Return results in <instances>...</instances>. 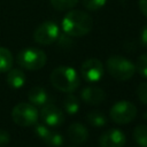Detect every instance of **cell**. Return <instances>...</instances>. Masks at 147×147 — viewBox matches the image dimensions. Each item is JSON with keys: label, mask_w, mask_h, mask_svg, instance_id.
<instances>
[{"label": "cell", "mask_w": 147, "mask_h": 147, "mask_svg": "<svg viewBox=\"0 0 147 147\" xmlns=\"http://www.w3.org/2000/svg\"><path fill=\"white\" fill-rule=\"evenodd\" d=\"M63 32L69 37H83L91 32L93 28V18L84 10H69L61 23Z\"/></svg>", "instance_id": "6da1fadb"}, {"label": "cell", "mask_w": 147, "mask_h": 147, "mask_svg": "<svg viewBox=\"0 0 147 147\" xmlns=\"http://www.w3.org/2000/svg\"><path fill=\"white\" fill-rule=\"evenodd\" d=\"M49 80L56 90L65 93L74 92L78 88L80 84V79L77 71L74 68L67 65L55 68L49 76Z\"/></svg>", "instance_id": "7a4b0ae2"}, {"label": "cell", "mask_w": 147, "mask_h": 147, "mask_svg": "<svg viewBox=\"0 0 147 147\" xmlns=\"http://www.w3.org/2000/svg\"><path fill=\"white\" fill-rule=\"evenodd\" d=\"M108 74L116 80L123 82L130 79L136 72V64L122 55H111L106 62Z\"/></svg>", "instance_id": "3957f363"}, {"label": "cell", "mask_w": 147, "mask_h": 147, "mask_svg": "<svg viewBox=\"0 0 147 147\" xmlns=\"http://www.w3.org/2000/svg\"><path fill=\"white\" fill-rule=\"evenodd\" d=\"M16 61L20 67L26 70H39L41 69L47 61L46 53L40 48L26 47L18 52Z\"/></svg>", "instance_id": "277c9868"}, {"label": "cell", "mask_w": 147, "mask_h": 147, "mask_svg": "<svg viewBox=\"0 0 147 147\" xmlns=\"http://www.w3.org/2000/svg\"><path fill=\"white\" fill-rule=\"evenodd\" d=\"M39 111L30 102H20L11 110V118L20 126H31L37 123Z\"/></svg>", "instance_id": "5b68a950"}, {"label": "cell", "mask_w": 147, "mask_h": 147, "mask_svg": "<svg viewBox=\"0 0 147 147\" xmlns=\"http://www.w3.org/2000/svg\"><path fill=\"white\" fill-rule=\"evenodd\" d=\"M109 116L116 124H127L136 118L137 107L127 100H121L111 106Z\"/></svg>", "instance_id": "8992f818"}, {"label": "cell", "mask_w": 147, "mask_h": 147, "mask_svg": "<svg viewBox=\"0 0 147 147\" xmlns=\"http://www.w3.org/2000/svg\"><path fill=\"white\" fill-rule=\"evenodd\" d=\"M60 28L53 21H45L39 24L33 32V40L39 45H51L60 37Z\"/></svg>", "instance_id": "52a82bcc"}, {"label": "cell", "mask_w": 147, "mask_h": 147, "mask_svg": "<svg viewBox=\"0 0 147 147\" xmlns=\"http://www.w3.org/2000/svg\"><path fill=\"white\" fill-rule=\"evenodd\" d=\"M103 74H105V65L99 59L95 57L87 59L80 65V75L88 83L99 82L103 77Z\"/></svg>", "instance_id": "ba28073f"}, {"label": "cell", "mask_w": 147, "mask_h": 147, "mask_svg": "<svg viewBox=\"0 0 147 147\" xmlns=\"http://www.w3.org/2000/svg\"><path fill=\"white\" fill-rule=\"evenodd\" d=\"M40 116L42 122L49 127L60 126L64 122V114L59 107L52 103H46L40 110Z\"/></svg>", "instance_id": "9c48e42d"}, {"label": "cell", "mask_w": 147, "mask_h": 147, "mask_svg": "<svg viewBox=\"0 0 147 147\" xmlns=\"http://www.w3.org/2000/svg\"><path fill=\"white\" fill-rule=\"evenodd\" d=\"M36 134L41 139L48 147H61L63 145V137L56 131H53L47 125L38 124L34 129Z\"/></svg>", "instance_id": "30bf717a"}, {"label": "cell", "mask_w": 147, "mask_h": 147, "mask_svg": "<svg viewBox=\"0 0 147 147\" xmlns=\"http://www.w3.org/2000/svg\"><path fill=\"white\" fill-rule=\"evenodd\" d=\"M126 141L125 134L119 129H109L99 138L100 147H124Z\"/></svg>", "instance_id": "8fae6325"}, {"label": "cell", "mask_w": 147, "mask_h": 147, "mask_svg": "<svg viewBox=\"0 0 147 147\" xmlns=\"http://www.w3.org/2000/svg\"><path fill=\"white\" fill-rule=\"evenodd\" d=\"M80 98H82V100L85 103H88V105L94 106V105H100V103H102L105 101L106 93L100 87L88 86V87H85L82 91Z\"/></svg>", "instance_id": "7c38bea8"}, {"label": "cell", "mask_w": 147, "mask_h": 147, "mask_svg": "<svg viewBox=\"0 0 147 147\" xmlns=\"http://www.w3.org/2000/svg\"><path fill=\"white\" fill-rule=\"evenodd\" d=\"M67 133H68L69 140L72 141L74 144H77V145L84 144L88 139V131H87L86 126L80 124V123L70 124Z\"/></svg>", "instance_id": "4fadbf2b"}, {"label": "cell", "mask_w": 147, "mask_h": 147, "mask_svg": "<svg viewBox=\"0 0 147 147\" xmlns=\"http://www.w3.org/2000/svg\"><path fill=\"white\" fill-rule=\"evenodd\" d=\"M28 99H29L30 103H32L34 106H44L48 101V94L45 88H42L40 86H36L29 91Z\"/></svg>", "instance_id": "5bb4252c"}, {"label": "cell", "mask_w": 147, "mask_h": 147, "mask_svg": "<svg viewBox=\"0 0 147 147\" xmlns=\"http://www.w3.org/2000/svg\"><path fill=\"white\" fill-rule=\"evenodd\" d=\"M7 84L11 88H21L25 83V75L21 69H10L7 71Z\"/></svg>", "instance_id": "9a60e30c"}, {"label": "cell", "mask_w": 147, "mask_h": 147, "mask_svg": "<svg viewBox=\"0 0 147 147\" xmlns=\"http://www.w3.org/2000/svg\"><path fill=\"white\" fill-rule=\"evenodd\" d=\"M13 67V54L6 47H0V74L7 72Z\"/></svg>", "instance_id": "2e32d148"}, {"label": "cell", "mask_w": 147, "mask_h": 147, "mask_svg": "<svg viewBox=\"0 0 147 147\" xmlns=\"http://www.w3.org/2000/svg\"><path fill=\"white\" fill-rule=\"evenodd\" d=\"M86 121L94 127H102L107 123V117L100 110H92L86 115Z\"/></svg>", "instance_id": "e0dca14e"}, {"label": "cell", "mask_w": 147, "mask_h": 147, "mask_svg": "<svg viewBox=\"0 0 147 147\" xmlns=\"http://www.w3.org/2000/svg\"><path fill=\"white\" fill-rule=\"evenodd\" d=\"M63 107H64V110L68 114H70V115H74V114L78 113V110H79V101H78V98L75 96V95H72V94H68L64 98Z\"/></svg>", "instance_id": "ac0fdd59"}, {"label": "cell", "mask_w": 147, "mask_h": 147, "mask_svg": "<svg viewBox=\"0 0 147 147\" xmlns=\"http://www.w3.org/2000/svg\"><path fill=\"white\" fill-rule=\"evenodd\" d=\"M133 139L140 147H147V125H138L133 131Z\"/></svg>", "instance_id": "d6986e66"}, {"label": "cell", "mask_w": 147, "mask_h": 147, "mask_svg": "<svg viewBox=\"0 0 147 147\" xmlns=\"http://www.w3.org/2000/svg\"><path fill=\"white\" fill-rule=\"evenodd\" d=\"M79 0H49L51 6L59 11H64V10H70L76 5L78 3Z\"/></svg>", "instance_id": "ffe728a7"}, {"label": "cell", "mask_w": 147, "mask_h": 147, "mask_svg": "<svg viewBox=\"0 0 147 147\" xmlns=\"http://www.w3.org/2000/svg\"><path fill=\"white\" fill-rule=\"evenodd\" d=\"M136 70L144 76L145 78H147V53L140 55L136 62Z\"/></svg>", "instance_id": "44dd1931"}, {"label": "cell", "mask_w": 147, "mask_h": 147, "mask_svg": "<svg viewBox=\"0 0 147 147\" xmlns=\"http://www.w3.org/2000/svg\"><path fill=\"white\" fill-rule=\"evenodd\" d=\"M107 1L108 0H83V6L87 10L95 11V10L101 9L107 3Z\"/></svg>", "instance_id": "7402d4cb"}, {"label": "cell", "mask_w": 147, "mask_h": 147, "mask_svg": "<svg viewBox=\"0 0 147 147\" xmlns=\"http://www.w3.org/2000/svg\"><path fill=\"white\" fill-rule=\"evenodd\" d=\"M137 96L142 103L147 105V83H141L137 87Z\"/></svg>", "instance_id": "603a6c76"}, {"label": "cell", "mask_w": 147, "mask_h": 147, "mask_svg": "<svg viewBox=\"0 0 147 147\" xmlns=\"http://www.w3.org/2000/svg\"><path fill=\"white\" fill-rule=\"evenodd\" d=\"M10 141V136L9 133L3 130V129H0V147H5L9 144Z\"/></svg>", "instance_id": "cb8c5ba5"}, {"label": "cell", "mask_w": 147, "mask_h": 147, "mask_svg": "<svg viewBox=\"0 0 147 147\" xmlns=\"http://www.w3.org/2000/svg\"><path fill=\"white\" fill-rule=\"evenodd\" d=\"M140 42L142 44L144 47L147 48V24H145L144 28L141 29V32H140Z\"/></svg>", "instance_id": "d4e9b609"}, {"label": "cell", "mask_w": 147, "mask_h": 147, "mask_svg": "<svg viewBox=\"0 0 147 147\" xmlns=\"http://www.w3.org/2000/svg\"><path fill=\"white\" fill-rule=\"evenodd\" d=\"M138 5H139L140 11L147 17V0H139L138 1Z\"/></svg>", "instance_id": "484cf974"}, {"label": "cell", "mask_w": 147, "mask_h": 147, "mask_svg": "<svg viewBox=\"0 0 147 147\" xmlns=\"http://www.w3.org/2000/svg\"><path fill=\"white\" fill-rule=\"evenodd\" d=\"M144 118H145V119H146V121H147V111H146V113H145V114H144Z\"/></svg>", "instance_id": "4316f807"}]
</instances>
